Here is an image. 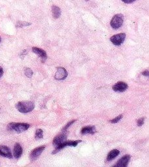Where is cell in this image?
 Masks as SVG:
<instances>
[{
	"mask_svg": "<svg viewBox=\"0 0 149 167\" xmlns=\"http://www.w3.org/2000/svg\"><path fill=\"white\" fill-rule=\"evenodd\" d=\"M16 108L21 113H28L34 109L35 104L31 101H21L16 104Z\"/></svg>",
	"mask_w": 149,
	"mask_h": 167,
	"instance_id": "6da1fadb",
	"label": "cell"
},
{
	"mask_svg": "<svg viewBox=\"0 0 149 167\" xmlns=\"http://www.w3.org/2000/svg\"><path fill=\"white\" fill-rule=\"evenodd\" d=\"M30 127V125L24 123H10L7 125V129L10 131L22 133L26 131Z\"/></svg>",
	"mask_w": 149,
	"mask_h": 167,
	"instance_id": "7a4b0ae2",
	"label": "cell"
},
{
	"mask_svg": "<svg viewBox=\"0 0 149 167\" xmlns=\"http://www.w3.org/2000/svg\"><path fill=\"white\" fill-rule=\"evenodd\" d=\"M124 22V16L122 14L115 15L111 21V26L115 30H117L122 26Z\"/></svg>",
	"mask_w": 149,
	"mask_h": 167,
	"instance_id": "3957f363",
	"label": "cell"
},
{
	"mask_svg": "<svg viewBox=\"0 0 149 167\" xmlns=\"http://www.w3.org/2000/svg\"><path fill=\"white\" fill-rule=\"evenodd\" d=\"M125 39H126V34L122 33L112 36L110 39V40L115 45L120 46L124 43Z\"/></svg>",
	"mask_w": 149,
	"mask_h": 167,
	"instance_id": "277c9868",
	"label": "cell"
},
{
	"mask_svg": "<svg viewBox=\"0 0 149 167\" xmlns=\"http://www.w3.org/2000/svg\"><path fill=\"white\" fill-rule=\"evenodd\" d=\"M82 142L81 140L66 141V142H64L63 143H62V144H60V145L58 146H56V149H54V152H52V153L54 154V153H57V152H59L60 150H61L62 149L67 147V146H73V147H75V146H76L79 143H80V142Z\"/></svg>",
	"mask_w": 149,
	"mask_h": 167,
	"instance_id": "5b68a950",
	"label": "cell"
},
{
	"mask_svg": "<svg viewBox=\"0 0 149 167\" xmlns=\"http://www.w3.org/2000/svg\"><path fill=\"white\" fill-rule=\"evenodd\" d=\"M45 148V146H39L38 148H36L34 150H32L30 155V160L31 161H34L37 159L39 157L40 155L42 153Z\"/></svg>",
	"mask_w": 149,
	"mask_h": 167,
	"instance_id": "8992f818",
	"label": "cell"
},
{
	"mask_svg": "<svg viewBox=\"0 0 149 167\" xmlns=\"http://www.w3.org/2000/svg\"><path fill=\"white\" fill-rule=\"evenodd\" d=\"M67 72L65 69L63 67H58L54 75V78L56 80H63L67 78Z\"/></svg>",
	"mask_w": 149,
	"mask_h": 167,
	"instance_id": "52a82bcc",
	"label": "cell"
},
{
	"mask_svg": "<svg viewBox=\"0 0 149 167\" xmlns=\"http://www.w3.org/2000/svg\"><path fill=\"white\" fill-rule=\"evenodd\" d=\"M67 140V134L65 133L60 134L56 136L53 140V145L56 146H58L60 144L63 143Z\"/></svg>",
	"mask_w": 149,
	"mask_h": 167,
	"instance_id": "ba28073f",
	"label": "cell"
},
{
	"mask_svg": "<svg viewBox=\"0 0 149 167\" xmlns=\"http://www.w3.org/2000/svg\"><path fill=\"white\" fill-rule=\"evenodd\" d=\"M128 89V84L126 82H118L116 83L113 86H112V89L115 92H124Z\"/></svg>",
	"mask_w": 149,
	"mask_h": 167,
	"instance_id": "9c48e42d",
	"label": "cell"
},
{
	"mask_svg": "<svg viewBox=\"0 0 149 167\" xmlns=\"http://www.w3.org/2000/svg\"><path fill=\"white\" fill-rule=\"evenodd\" d=\"M32 51H33L35 54H37L40 58H41L42 62H45V60L47 58V55L45 50H43V49H41V48L37 47H33L32 48Z\"/></svg>",
	"mask_w": 149,
	"mask_h": 167,
	"instance_id": "30bf717a",
	"label": "cell"
},
{
	"mask_svg": "<svg viewBox=\"0 0 149 167\" xmlns=\"http://www.w3.org/2000/svg\"><path fill=\"white\" fill-rule=\"evenodd\" d=\"M131 159V156L129 155H126V156H123L120 159L118 160L117 163L115 165V166L118 167H126L128 166L129 161Z\"/></svg>",
	"mask_w": 149,
	"mask_h": 167,
	"instance_id": "8fae6325",
	"label": "cell"
},
{
	"mask_svg": "<svg viewBox=\"0 0 149 167\" xmlns=\"http://www.w3.org/2000/svg\"><path fill=\"white\" fill-rule=\"evenodd\" d=\"M0 156L9 159L13 157L11 149L6 146H0Z\"/></svg>",
	"mask_w": 149,
	"mask_h": 167,
	"instance_id": "7c38bea8",
	"label": "cell"
},
{
	"mask_svg": "<svg viewBox=\"0 0 149 167\" xmlns=\"http://www.w3.org/2000/svg\"><path fill=\"white\" fill-rule=\"evenodd\" d=\"M23 149L21 144L16 143L14 146V156L16 159H18L21 157Z\"/></svg>",
	"mask_w": 149,
	"mask_h": 167,
	"instance_id": "4fadbf2b",
	"label": "cell"
},
{
	"mask_svg": "<svg viewBox=\"0 0 149 167\" xmlns=\"http://www.w3.org/2000/svg\"><path fill=\"white\" fill-rule=\"evenodd\" d=\"M119 154H120V151L118 149H112L109 153L107 159V161H111L112 159H114L115 157H117Z\"/></svg>",
	"mask_w": 149,
	"mask_h": 167,
	"instance_id": "5bb4252c",
	"label": "cell"
},
{
	"mask_svg": "<svg viewBox=\"0 0 149 167\" xmlns=\"http://www.w3.org/2000/svg\"><path fill=\"white\" fill-rule=\"evenodd\" d=\"M96 132V130L95 127L92 126V127H85L82 129L81 130V134H94Z\"/></svg>",
	"mask_w": 149,
	"mask_h": 167,
	"instance_id": "9a60e30c",
	"label": "cell"
},
{
	"mask_svg": "<svg viewBox=\"0 0 149 167\" xmlns=\"http://www.w3.org/2000/svg\"><path fill=\"white\" fill-rule=\"evenodd\" d=\"M52 12L54 18H58L60 17V15H61V10H60L58 7L56 5H53L52 7Z\"/></svg>",
	"mask_w": 149,
	"mask_h": 167,
	"instance_id": "2e32d148",
	"label": "cell"
},
{
	"mask_svg": "<svg viewBox=\"0 0 149 167\" xmlns=\"http://www.w3.org/2000/svg\"><path fill=\"white\" fill-rule=\"evenodd\" d=\"M43 136V131L41 129H37L35 132V138L36 139H41Z\"/></svg>",
	"mask_w": 149,
	"mask_h": 167,
	"instance_id": "e0dca14e",
	"label": "cell"
},
{
	"mask_svg": "<svg viewBox=\"0 0 149 167\" xmlns=\"http://www.w3.org/2000/svg\"><path fill=\"white\" fill-rule=\"evenodd\" d=\"M24 73L25 75L27 77H28V78H31L32 75H33V71H32L30 68H26L24 69Z\"/></svg>",
	"mask_w": 149,
	"mask_h": 167,
	"instance_id": "ac0fdd59",
	"label": "cell"
},
{
	"mask_svg": "<svg viewBox=\"0 0 149 167\" xmlns=\"http://www.w3.org/2000/svg\"><path fill=\"white\" fill-rule=\"evenodd\" d=\"M31 25V23L25 22H18L17 24V27H22L25 26H28Z\"/></svg>",
	"mask_w": 149,
	"mask_h": 167,
	"instance_id": "d6986e66",
	"label": "cell"
},
{
	"mask_svg": "<svg viewBox=\"0 0 149 167\" xmlns=\"http://www.w3.org/2000/svg\"><path fill=\"white\" fill-rule=\"evenodd\" d=\"M123 117V115L121 114V115H120L118 116H117L116 117L114 118V119H112V120H111V124H116V123H118V122L120 121V120H121L122 118Z\"/></svg>",
	"mask_w": 149,
	"mask_h": 167,
	"instance_id": "ffe728a7",
	"label": "cell"
},
{
	"mask_svg": "<svg viewBox=\"0 0 149 167\" xmlns=\"http://www.w3.org/2000/svg\"><path fill=\"white\" fill-rule=\"evenodd\" d=\"M75 121H76V120H73V121H71L69 122V123H68V124L65 126V127H64L63 128V129H62L63 131H65V130H66L68 127H70V125H71L72 124H73Z\"/></svg>",
	"mask_w": 149,
	"mask_h": 167,
	"instance_id": "44dd1931",
	"label": "cell"
},
{
	"mask_svg": "<svg viewBox=\"0 0 149 167\" xmlns=\"http://www.w3.org/2000/svg\"><path fill=\"white\" fill-rule=\"evenodd\" d=\"M144 121V117H141L139 118V119L138 120V126H141L143 125Z\"/></svg>",
	"mask_w": 149,
	"mask_h": 167,
	"instance_id": "7402d4cb",
	"label": "cell"
},
{
	"mask_svg": "<svg viewBox=\"0 0 149 167\" xmlns=\"http://www.w3.org/2000/svg\"><path fill=\"white\" fill-rule=\"evenodd\" d=\"M122 1L125 3H131L133 2H135V0H122Z\"/></svg>",
	"mask_w": 149,
	"mask_h": 167,
	"instance_id": "603a6c76",
	"label": "cell"
},
{
	"mask_svg": "<svg viewBox=\"0 0 149 167\" xmlns=\"http://www.w3.org/2000/svg\"><path fill=\"white\" fill-rule=\"evenodd\" d=\"M142 75H143V76H148V69H147V71H143V72H142Z\"/></svg>",
	"mask_w": 149,
	"mask_h": 167,
	"instance_id": "cb8c5ba5",
	"label": "cell"
},
{
	"mask_svg": "<svg viewBox=\"0 0 149 167\" xmlns=\"http://www.w3.org/2000/svg\"><path fill=\"white\" fill-rule=\"evenodd\" d=\"M3 70L2 67H0V78H1V77L3 76Z\"/></svg>",
	"mask_w": 149,
	"mask_h": 167,
	"instance_id": "d4e9b609",
	"label": "cell"
},
{
	"mask_svg": "<svg viewBox=\"0 0 149 167\" xmlns=\"http://www.w3.org/2000/svg\"><path fill=\"white\" fill-rule=\"evenodd\" d=\"M1 40H2V39H1V37H0V43H1Z\"/></svg>",
	"mask_w": 149,
	"mask_h": 167,
	"instance_id": "484cf974",
	"label": "cell"
},
{
	"mask_svg": "<svg viewBox=\"0 0 149 167\" xmlns=\"http://www.w3.org/2000/svg\"><path fill=\"white\" fill-rule=\"evenodd\" d=\"M85 1H86V2H88V1H89V0H85Z\"/></svg>",
	"mask_w": 149,
	"mask_h": 167,
	"instance_id": "4316f807",
	"label": "cell"
}]
</instances>
